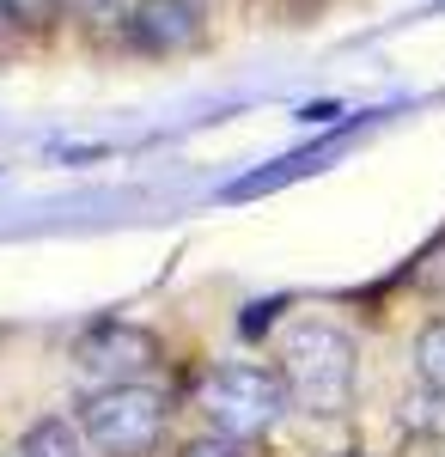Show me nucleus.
<instances>
[{"label":"nucleus","mask_w":445,"mask_h":457,"mask_svg":"<svg viewBox=\"0 0 445 457\" xmlns=\"http://www.w3.org/2000/svg\"><path fill=\"white\" fill-rule=\"evenodd\" d=\"M122 37L140 55H183L207 37V6L202 0H135L122 19Z\"/></svg>","instance_id":"5"},{"label":"nucleus","mask_w":445,"mask_h":457,"mask_svg":"<svg viewBox=\"0 0 445 457\" xmlns=\"http://www.w3.org/2000/svg\"><path fill=\"white\" fill-rule=\"evenodd\" d=\"M0 457H92V445H86V433H80L73 415H37Z\"/></svg>","instance_id":"6"},{"label":"nucleus","mask_w":445,"mask_h":457,"mask_svg":"<svg viewBox=\"0 0 445 457\" xmlns=\"http://www.w3.org/2000/svg\"><path fill=\"white\" fill-rule=\"evenodd\" d=\"M183 396H189L202 433H220L232 445H256L293 415V396L281 385L274 360H207Z\"/></svg>","instance_id":"2"},{"label":"nucleus","mask_w":445,"mask_h":457,"mask_svg":"<svg viewBox=\"0 0 445 457\" xmlns=\"http://www.w3.org/2000/svg\"><path fill=\"white\" fill-rule=\"evenodd\" d=\"M172 457H250V445H232L220 433H189V439L172 445Z\"/></svg>","instance_id":"10"},{"label":"nucleus","mask_w":445,"mask_h":457,"mask_svg":"<svg viewBox=\"0 0 445 457\" xmlns=\"http://www.w3.org/2000/svg\"><path fill=\"white\" fill-rule=\"evenodd\" d=\"M409 287L421 293V299H445V232H440L427 250H421V256H415Z\"/></svg>","instance_id":"9"},{"label":"nucleus","mask_w":445,"mask_h":457,"mask_svg":"<svg viewBox=\"0 0 445 457\" xmlns=\"http://www.w3.org/2000/svg\"><path fill=\"white\" fill-rule=\"evenodd\" d=\"M159 336L147 323H129V317H104L92 323L80 342H73V372L80 385L98 390V385H135V378H159Z\"/></svg>","instance_id":"4"},{"label":"nucleus","mask_w":445,"mask_h":457,"mask_svg":"<svg viewBox=\"0 0 445 457\" xmlns=\"http://www.w3.org/2000/svg\"><path fill=\"white\" fill-rule=\"evenodd\" d=\"M397 427L409 439H445V390L415 378V390L403 396V409H397Z\"/></svg>","instance_id":"7"},{"label":"nucleus","mask_w":445,"mask_h":457,"mask_svg":"<svg viewBox=\"0 0 445 457\" xmlns=\"http://www.w3.org/2000/svg\"><path fill=\"white\" fill-rule=\"evenodd\" d=\"M274 372L293 396V415L342 421L360 396V336L336 317H293L274 336Z\"/></svg>","instance_id":"1"},{"label":"nucleus","mask_w":445,"mask_h":457,"mask_svg":"<svg viewBox=\"0 0 445 457\" xmlns=\"http://www.w3.org/2000/svg\"><path fill=\"white\" fill-rule=\"evenodd\" d=\"M269 6H281V12H311V6H323V0H269Z\"/></svg>","instance_id":"13"},{"label":"nucleus","mask_w":445,"mask_h":457,"mask_svg":"<svg viewBox=\"0 0 445 457\" xmlns=\"http://www.w3.org/2000/svg\"><path fill=\"white\" fill-rule=\"evenodd\" d=\"M409 360H415V378H421V385L445 390V312H440V317H427V323L415 329Z\"/></svg>","instance_id":"8"},{"label":"nucleus","mask_w":445,"mask_h":457,"mask_svg":"<svg viewBox=\"0 0 445 457\" xmlns=\"http://www.w3.org/2000/svg\"><path fill=\"white\" fill-rule=\"evenodd\" d=\"M330 457H378V452H360V445H348V452H330Z\"/></svg>","instance_id":"14"},{"label":"nucleus","mask_w":445,"mask_h":457,"mask_svg":"<svg viewBox=\"0 0 445 457\" xmlns=\"http://www.w3.org/2000/svg\"><path fill=\"white\" fill-rule=\"evenodd\" d=\"M62 6H68L73 19H98V12H110L116 0H62Z\"/></svg>","instance_id":"12"},{"label":"nucleus","mask_w":445,"mask_h":457,"mask_svg":"<svg viewBox=\"0 0 445 457\" xmlns=\"http://www.w3.org/2000/svg\"><path fill=\"white\" fill-rule=\"evenodd\" d=\"M19 31H25V19H19V6H13V0H0V43H13Z\"/></svg>","instance_id":"11"},{"label":"nucleus","mask_w":445,"mask_h":457,"mask_svg":"<svg viewBox=\"0 0 445 457\" xmlns=\"http://www.w3.org/2000/svg\"><path fill=\"white\" fill-rule=\"evenodd\" d=\"M73 421L86 433L92 457H159L177 427V390L159 385V378L80 390Z\"/></svg>","instance_id":"3"}]
</instances>
